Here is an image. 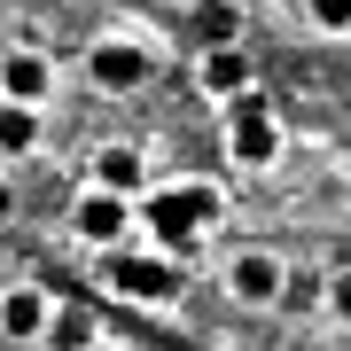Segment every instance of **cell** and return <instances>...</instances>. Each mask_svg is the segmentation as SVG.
Listing matches in <instances>:
<instances>
[{"instance_id":"cell-11","label":"cell","mask_w":351,"mask_h":351,"mask_svg":"<svg viewBox=\"0 0 351 351\" xmlns=\"http://www.w3.org/2000/svg\"><path fill=\"white\" fill-rule=\"evenodd\" d=\"M47 351H101V328L86 304H55V320H47Z\"/></svg>"},{"instance_id":"cell-13","label":"cell","mask_w":351,"mask_h":351,"mask_svg":"<svg viewBox=\"0 0 351 351\" xmlns=\"http://www.w3.org/2000/svg\"><path fill=\"white\" fill-rule=\"evenodd\" d=\"M195 32H203V47H219V39H242L234 0H195Z\"/></svg>"},{"instance_id":"cell-3","label":"cell","mask_w":351,"mask_h":351,"mask_svg":"<svg viewBox=\"0 0 351 351\" xmlns=\"http://www.w3.org/2000/svg\"><path fill=\"white\" fill-rule=\"evenodd\" d=\"M219 289H226V304H242V313H274V304L289 297V258L265 250V242H242V250H226Z\"/></svg>"},{"instance_id":"cell-17","label":"cell","mask_w":351,"mask_h":351,"mask_svg":"<svg viewBox=\"0 0 351 351\" xmlns=\"http://www.w3.org/2000/svg\"><path fill=\"white\" fill-rule=\"evenodd\" d=\"M32 351H47V343H32Z\"/></svg>"},{"instance_id":"cell-16","label":"cell","mask_w":351,"mask_h":351,"mask_svg":"<svg viewBox=\"0 0 351 351\" xmlns=\"http://www.w3.org/2000/svg\"><path fill=\"white\" fill-rule=\"evenodd\" d=\"M8 219H16V188L0 180V226H8Z\"/></svg>"},{"instance_id":"cell-5","label":"cell","mask_w":351,"mask_h":351,"mask_svg":"<svg viewBox=\"0 0 351 351\" xmlns=\"http://www.w3.org/2000/svg\"><path fill=\"white\" fill-rule=\"evenodd\" d=\"M133 219H141V195L94 188V180L71 195V211H63V226H71V242H78V250H125Z\"/></svg>"},{"instance_id":"cell-12","label":"cell","mask_w":351,"mask_h":351,"mask_svg":"<svg viewBox=\"0 0 351 351\" xmlns=\"http://www.w3.org/2000/svg\"><path fill=\"white\" fill-rule=\"evenodd\" d=\"M39 117H47V110L0 101V156H32V149H39Z\"/></svg>"},{"instance_id":"cell-9","label":"cell","mask_w":351,"mask_h":351,"mask_svg":"<svg viewBox=\"0 0 351 351\" xmlns=\"http://www.w3.org/2000/svg\"><path fill=\"white\" fill-rule=\"evenodd\" d=\"M0 101L47 110L55 101V55L47 47H0Z\"/></svg>"},{"instance_id":"cell-4","label":"cell","mask_w":351,"mask_h":351,"mask_svg":"<svg viewBox=\"0 0 351 351\" xmlns=\"http://www.w3.org/2000/svg\"><path fill=\"white\" fill-rule=\"evenodd\" d=\"M156 195V219H164V234L172 242H203V234H219L226 226V188L219 180H164V188H149Z\"/></svg>"},{"instance_id":"cell-15","label":"cell","mask_w":351,"mask_h":351,"mask_svg":"<svg viewBox=\"0 0 351 351\" xmlns=\"http://www.w3.org/2000/svg\"><path fill=\"white\" fill-rule=\"evenodd\" d=\"M320 304H328V320H336V328H351V265H336V274H328Z\"/></svg>"},{"instance_id":"cell-10","label":"cell","mask_w":351,"mask_h":351,"mask_svg":"<svg viewBox=\"0 0 351 351\" xmlns=\"http://www.w3.org/2000/svg\"><path fill=\"white\" fill-rule=\"evenodd\" d=\"M86 180H94V188H117V195H149V188H156L141 141H101V149L86 156Z\"/></svg>"},{"instance_id":"cell-1","label":"cell","mask_w":351,"mask_h":351,"mask_svg":"<svg viewBox=\"0 0 351 351\" xmlns=\"http://www.w3.org/2000/svg\"><path fill=\"white\" fill-rule=\"evenodd\" d=\"M219 141H226V164H234L242 180H265L281 164V117H274V101H265L258 86L242 94V101H226V125H219Z\"/></svg>"},{"instance_id":"cell-2","label":"cell","mask_w":351,"mask_h":351,"mask_svg":"<svg viewBox=\"0 0 351 351\" xmlns=\"http://www.w3.org/2000/svg\"><path fill=\"white\" fill-rule=\"evenodd\" d=\"M94 281L110 289L117 304H172L180 289H188V265H172V258H156V250H101Z\"/></svg>"},{"instance_id":"cell-7","label":"cell","mask_w":351,"mask_h":351,"mask_svg":"<svg viewBox=\"0 0 351 351\" xmlns=\"http://www.w3.org/2000/svg\"><path fill=\"white\" fill-rule=\"evenodd\" d=\"M258 86V63H250V47H242V39H219V47H195V94L203 101H242Z\"/></svg>"},{"instance_id":"cell-14","label":"cell","mask_w":351,"mask_h":351,"mask_svg":"<svg viewBox=\"0 0 351 351\" xmlns=\"http://www.w3.org/2000/svg\"><path fill=\"white\" fill-rule=\"evenodd\" d=\"M304 16H313V32L351 39V0H304Z\"/></svg>"},{"instance_id":"cell-6","label":"cell","mask_w":351,"mask_h":351,"mask_svg":"<svg viewBox=\"0 0 351 351\" xmlns=\"http://www.w3.org/2000/svg\"><path fill=\"white\" fill-rule=\"evenodd\" d=\"M78 71H86L94 94H141V86H149V71H156V55L141 47L133 32H94L86 55H78Z\"/></svg>"},{"instance_id":"cell-8","label":"cell","mask_w":351,"mask_h":351,"mask_svg":"<svg viewBox=\"0 0 351 351\" xmlns=\"http://www.w3.org/2000/svg\"><path fill=\"white\" fill-rule=\"evenodd\" d=\"M47 320H55V289L47 281H8L0 289V343H16V351L47 343Z\"/></svg>"}]
</instances>
